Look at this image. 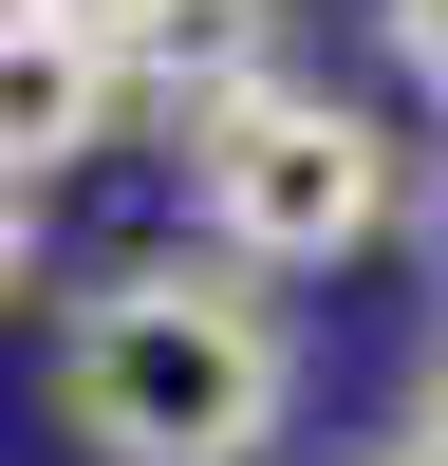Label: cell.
<instances>
[{
  "mask_svg": "<svg viewBox=\"0 0 448 466\" xmlns=\"http://www.w3.org/2000/svg\"><path fill=\"white\" fill-rule=\"evenodd\" d=\"M19 261H37V206H19V187H0V299H19Z\"/></svg>",
  "mask_w": 448,
  "mask_h": 466,
  "instance_id": "ba28073f",
  "label": "cell"
},
{
  "mask_svg": "<svg viewBox=\"0 0 448 466\" xmlns=\"http://www.w3.org/2000/svg\"><path fill=\"white\" fill-rule=\"evenodd\" d=\"M299 410V336L243 261H112L56 318V430L94 466H261Z\"/></svg>",
  "mask_w": 448,
  "mask_h": 466,
  "instance_id": "6da1fadb",
  "label": "cell"
},
{
  "mask_svg": "<svg viewBox=\"0 0 448 466\" xmlns=\"http://www.w3.org/2000/svg\"><path fill=\"white\" fill-rule=\"evenodd\" d=\"M131 131V94H112V56L94 37H56V19H0V187H56V168H94V149Z\"/></svg>",
  "mask_w": 448,
  "mask_h": 466,
  "instance_id": "277c9868",
  "label": "cell"
},
{
  "mask_svg": "<svg viewBox=\"0 0 448 466\" xmlns=\"http://www.w3.org/2000/svg\"><path fill=\"white\" fill-rule=\"evenodd\" d=\"M112 94L149 112V131H206V112H243V94H280V0H149L131 19V56H112Z\"/></svg>",
  "mask_w": 448,
  "mask_h": 466,
  "instance_id": "3957f363",
  "label": "cell"
},
{
  "mask_svg": "<svg viewBox=\"0 0 448 466\" xmlns=\"http://www.w3.org/2000/svg\"><path fill=\"white\" fill-rule=\"evenodd\" d=\"M430 280H448V168H430Z\"/></svg>",
  "mask_w": 448,
  "mask_h": 466,
  "instance_id": "9c48e42d",
  "label": "cell"
},
{
  "mask_svg": "<svg viewBox=\"0 0 448 466\" xmlns=\"http://www.w3.org/2000/svg\"><path fill=\"white\" fill-rule=\"evenodd\" d=\"M0 19H56V37H94V56H131V19H149V0H0Z\"/></svg>",
  "mask_w": 448,
  "mask_h": 466,
  "instance_id": "8992f818",
  "label": "cell"
},
{
  "mask_svg": "<svg viewBox=\"0 0 448 466\" xmlns=\"http://www.w3.org/2000/svg\"><path fill=\"white\" fill-rule=\"evenodd\" d=\"M373 466H430V448H373Z\"/></svg>",
  "mask_w": 448,
  "mask_h": 466,
  "instance_id": "30bf717a",
  "label": "cell"
},
{
  "mask_svg": "<svg viewBox=\"0 0 448 466\" xmlns=\"http://www.w3.org/2000/svg\"><path fill=\"white\" fill-rule=\"evenodd\" d=\"M373 19H392V75H411V94H448V0H373Z\"/></svg>",
  "mask_w": 448,
  "mask_h": 466,
  "instance_id": "5b68a950",
  "label": "cell"
},
{
  "mask_svg": "<svg viewBox=\"0 0 448 466\" xmlns=\"http://www.w3.org/2000/svg\"><path fill=\"white\" fill-rule=\"evenodd\" d=\"M187 206H206V261H243V280H318V261H355L373 224H392V131H373L355 94H243L187 131Z\"/></svg>",
  "mask_w": 448,
  "mask_h": 466,
  "instance_id": "7a4b0ae2",
  "label": "cell"
},
{
  "mask_svg": "<svg viewBox=\"0 0 448 466\" xmlns=\"http://www.w3.org/2000/svg\"><path fill=\"white\" fill-rule=\"evenodd\" d=\"M411 448L448 466V336H430V392H411Z\"/></svg>",
  "mask_w": 448,
  "mask_h": 466,
  "instance_id": "52a82bcc",
  "label": "cell"
}]
</instances>
